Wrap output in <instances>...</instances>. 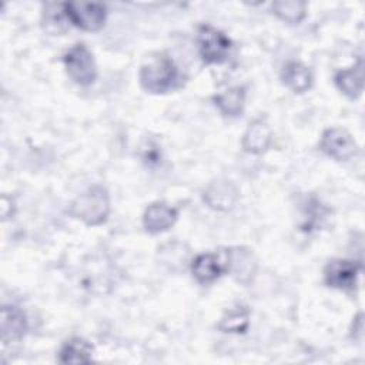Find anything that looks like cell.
Here are the masks:
<instances>
[{"mask_svg": "<svg viewBox=\"0 0 365 365\" xmlns=\"http://www.w3.org/2000/svg\"><path fill=\"white\" fill-rule=\"evenodd\" d=\"M140 83L148 93H167L180 84V71L167 54H157L140 68Z\"/></svg>", "mask_w": 365, "mask_h": 365, "instance_id": "cell-1", "label": "cell"}, {"mask_svg": "<svg viewBox=\"0 0 365 365\" xmlns=\"http://www.w3.org/2000/svg\"><path fill=\"white\" fill-rule=\"evenodd\" d=\"M70 215L81 220L87 225L103 224L110 212V197L104 187L93 185L80 194L68 210Z\"/></svg>", "mask_w": 365, "mask_h": 365, "instance_id": "cell-2", "label": "cell"}, {"mask_svg": "<svg viewBox=\"0 0 365 365\" xmlns=\"http://www.w3.org/2000/svg\"><path fill=\"white\" fill-rule=\"evenodd\" d=\"M198 51L205 64H220L227 60L231 50V40L218 29L201 24L197 31Z\"/></svg>", "mask_w": 365, "mask_h": 365, "instance_id": "cell-3", "label": "cell"}, {"mask_svg": "<svg viewBox=\"0 0 365 365\" xmlns=\"http://www.w3.org/2000/svg\"><path fill=\"white\" fill-rule=\"evenodd\" d=\"M64 16L70 23L86 31H98L104 27L107 9L101 3L68 1L61 4Z\"/></svg>", "mask_w": 365, "mask_h": 365, "instance_id": "cell-4", "label": "cell"}, {"mask_svg": "<svg viewBox=\"0 0 365 365\" xmlns=\"http://www.w3.org/2000/svg\"><path fill=\"white\" fill-rule=\"evenodd\" d=\"M64 66L70 78L78 86H90L97 77V66L93 53L83 43L73 46L64 54Z\"/></svg>", "mask_w": 365, "mask_h": 365, "instance_id": "cell-5", "label": "cell"}, {"mask_svg": "<svg viewBox=\"0 0 365 365\" xmlns=\"http://www.w3.org/2000/svg\"><path fill=\"white\" fill-rule=\"evenodd\" d=\"M361 268V264L352 259H332L324 269V281L331 288L354 291Z\"/></svg>", "mask_w": 365, "mask_h": 365, "instance_id": "cell-6", "label": "cell"}, {"mask_svg": "<svg viewBox=\"0 0 365 365\" xmlns=\"http://www.w3.org/2000/svg\"><path fill=\"white\" fill-rule=\"evenodd\" d=\"M319 148L328 157L338 161H346L358 153V145L352 135L346 130L338 127L328 128L322 133Z\"/></svg>", "mask_w": 365, "mask_h": 365, "instance_id": "cell-7", "label": "cell"}, {"mask_svg": "<svg viewBox=\"0 0 365 365\" xmlns=\"http://www.w3.org/2000/svg\"><path fill=\"white\" fill-rule=\"evenodd\" d=\"M230 271V252L214 254L202 252L197 255L191 262L192 277L200 284H210L220 278L224 272Z\"/></svg>", "mask_w": 365, "mask_h": 365, "instance_id": "cell-8", "label": "cell"}, {"mask_svg": "<svg viewBox=\"0 0 365 365\" xmlns=\"http://www.w3.org/2000/svg\"><path fill=\"white\" fill-rule=\"evenodd\" d=\"M177 217L178 211L167 202H153L144 211L143 225L147 232L158 234L171 228L177 221Z\"/></svg>", "mask_w": 365, "mask_h": 365, "instance_id": "cell-9", "label": "cell"}, {"mask_svg": "<svg viewBox=\"0 0 365 365\" xmlns=\"http://www.w3.org/2000/svg\"><path fill=\"white\" fill-rule=\"evenodd\" d=\"M238 198L237 187L227 180H218L208 185L204 191L205 204L217 211H228L234 207Z\"/></svg>", "mask_w": 365, "mask_h": 365, "instance_id": "cell-10", "label": "cell"}, {"mask_svg": "<svg viewBox=\"0 0 365 365\" xmlns=\"http://www.w3.org/2000/svg\"><path fill=\"white\" fill-rule=\"evenodd\" d=\"M27 331V318L17 305H3L1 308V339L4 344L20 341Z\"/></svg>", "mask_w": 365, "mask_h": 365, "instance_id": "cell-11", "label": "cell"}, {"mask_svg": "<svg viewBox=\"0 0 365 365\" xmlns=\"http://www.w3.org/2000/svg\"><path fill=\"white\" fill-rule=\"evenodd\" d=\"M271 140H272V133L269 125L264 120L257 118L251 121L250 125L247 127L242 135L241 145L245 153L261 154L269 147Z\"/></svg>", "mask_w": 365, "mask_h": 365, "instance_id": "cell-12", "label": "cell"}, {"mask_svg": "<svg viewBox=\"0 0 365 365\" xmlns=\"http://www.w3.org/2000/svg\"><path fill=\"white\" fill-rule=\"evenodd\" d=\"M281 78L285 87L298 94L308 91L312 86L311 70L299 61H288L282 68Z\"/></svg>", "mask_w": 365, "mask_h": 365, "instance_id": "cell-13", "label": "cell"}, {"mask_svg": "<svg viewBox=\"0 0 365 365\" xmlns=\"http://www.w3.org/2000/svg\"><path fill=\"white\" fill-rule=\"evenodd\" d=\"M336 87L349 98H358L364 90V63L358 60L355 66L346 70H341L335 74Z\"/></svg>", "mask_w": 365, "mask_h": 365, "instance_id": "cell-14", "label": "cell"}, {"mask_svg": "<svg viewBox=\"0 0 365 365\" xmlns=\"http://www.w3.org/2000/svg\"><path fill=\"white\" fill-rule=\"evenodd\" d=\"M215 107L228 117L240 115L245 104V88L242 86L231 87L212 97Z\"/></svg>", "mask_w": 365, "mask_h": 365, "instance_id": "cell-15", "label": "cell"}, {"mask_svg": "<svg viewBox=\"0 0 365 365\" xmlns=\"http://www.w3.org/2000/svg\"><path fill=\"white\" fill-rule=\"evenodd\" d=\"M93 346L83 338H71L61 346L58 361L61 364H87L91 361Z\"/></svg>", "mask_w": 365, "mask_h": 365, "instance_id": "cell-16", "label": "cell"}, {"mask_svg": "<svg viewBox=\"0 0 365 365\" xmlns=\"http://www.w3.org/2000/svg\"><path fill=\"white\" fill-rule=\"evenodd\" d=\"M250 325V311L247 307H237L228 311L220 321L218 329L230 334H242Z\"/></svg>", "mask_w": 365, "mask_h": 365, "instance_id": "cell-17", "label": "cell"}, {"mask_svg": "<svg viewBox=\"0 0 365 365\" xmlns=\"http://www.w3.org/2000/svg\"><path fill=\"white\" fill-rule=\"evenodd\" d=\"M274 14L291 24H297L307 16V3L298 0H281L272 3Z\"/></svg>", "mask_w": 365, "mask_h": 365, "instance_id": "cell-18", "label": "cell"}]
</instances>
